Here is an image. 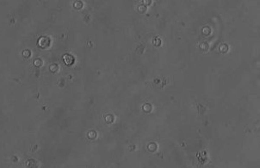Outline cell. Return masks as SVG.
I'll list each match as a JSON object with an SVG mask.
<instances>
[{
	"mask_svg": "<svg viewBox=\"0 0 260 168\" xmlns=\"http://www.w3.org/2000/svg\"><path fill=\"white\" fill-rule=\"evenodd\" d=\"M39 46L41 47V48H47L49 46V39L46 36H42L41 39L39 40Z\"/></svg>",
	"mask_w": 260,
	"mask_h": 168,
	"instance_id": "cell-1",
	"label": "cell"
}]
</instances>
